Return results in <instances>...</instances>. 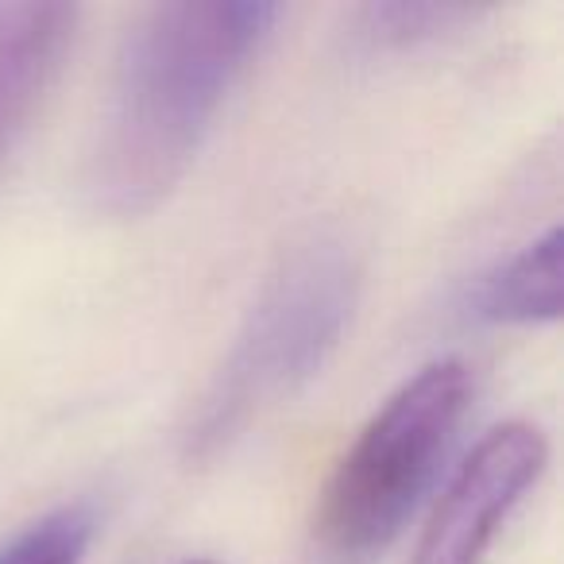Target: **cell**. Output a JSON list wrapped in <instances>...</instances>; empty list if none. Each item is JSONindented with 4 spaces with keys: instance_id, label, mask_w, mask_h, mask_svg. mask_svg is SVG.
Wrapping results in <instances>:
<instances>
[{
    "instance_id": "52a82bcc",
    "label": "cell",
    "mask_w": 564,
    "mask_h": 564,
    "mask_svg": "<svg viewBox=\"0 0 564 564\" xmlns=\"http://www.w3.org/2000/svg\"><path fill=\"white\" fill-rule=\"evenodd\" d=\"M479 17H484V9H471V4H410V0L364 4L348 17V40L368 58L399 55V51L448 40V35L476 24Z\"/></svg>"
},
{
    "instance_id": "6da1fadb",
    "label": "cell",
    "mask_w": 564,
    "mask_h": 564,
    "mask_svg": "<svg viewBox=\"0 0 564 564\" xmlns=\"http://www.w3.org/2000/svg\"><path fill=\"white\" fill-rule=\"evenodd\" d=\"M279 17V4L263 0H178L135 12L82 171L89 209L132 220L166 202Z\"/></svg>"
},
{
    "instance_id": "9c48e42d",
    "label": "cell",
    "mask_w": 564,
    "mask_h": 564,
    "mask_svg": "<svg viewBox=\"0 0 564 564\" xmlns=\"http://www.w3.org/2000/svg\"><path fill=\"white\" fill-rule=\"evenodd\" d=\"M186 564H209V561H186Z\"/></svg>"
},
{
    "instance_id": "5b68a950",
    "label": "cell",
    "mask_w": 564,
    "mask_h": 564,
    "mask_svg": "<svg viewBox=\"0 0 564 564\" xmlns=\"http://www.w3.org/2000/svg\"><path fill=\"white\" fill-rule=\"evenodd\" d=\"M82 12L47 0H0V166L47 105L78 40Z\"/></svg>"
},
{
    "instance_id": "3957f363",
    "label": "cell",
    "mask_w": 564,
    "mask_h": 564,
    "mask_svg": "<svg viewBox=\"0 0 564 564\" xmlns=\"http://www.w3.org/2000/svg\"><path fill=\"white\" fill-rule=\"evenodd\" d=\"M476 376L445 356L399 387L368 417L329 471L314 507V538L337 561H368L410 522L441 476L468 417Z\"/></svg>"
},
{
    "instance_id": "277c9868",
    "label": "cell",
    "mask_w": 564,
    "mask_h": 564,
    "mask_svg": "<svg viewBox=\"0 0 564 564\" xmlns=\"http://www.w3.org/2000/svg\"><path fill=\"white\" fill-rule=\"evenodd\" d=\"M549 464V441L530 422H502L456 464L410 564H479L507 518Z\"/></svg>"
},
{
    "instance_id": "8992f818",
    "label": "cell",
    "mask_w": 564,
    "mask_h": 564,
    "mask_svg": "<svg viewBox=\"0 0 564 564\" xmlns=\"http://www.w3.org/2000/svg\"><path fill=\"white\" fill-rule=\"evenodd\" d=\"M561 225L495 259L464 294L468 317L484 325H549L561 317Z\"/></svg>"
},
{
    "instance_id": "7a4b0ae2",
    "label": "cell",
    "mask_w": 564,
    "mask_h": 564,
    "mask_svg": "<svg viewBox=\"0 0 564 564\" xmlns=\"http://www.w3.org/2000/svg\"><path fill=\"white\" fill-rule=\"evenodd\" d=\"M360 302V259L345 236L310 232L282 251L228 352L182 425V460L209 464L267 410L299 394L345 340Z\"/></svg>"
},
{
    "instance_id": "ba28073f",
    "label": "cell",
    "mask_w": 564,
    "mask_h": 564,
    "mask_svg": "<svg viewBox=\"0 0 564 564\" xmlns=\"http://www.w3.org/2000/svg\"><path fill=\"white\" fill-rule=\"evenodd\" d=\"M97 538V510L66 502L0 541V564H82Z\"/></svg>"
}]
</instances>
